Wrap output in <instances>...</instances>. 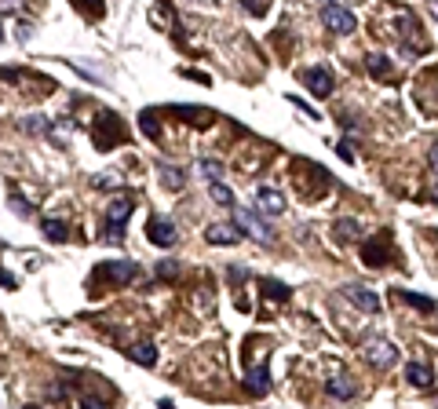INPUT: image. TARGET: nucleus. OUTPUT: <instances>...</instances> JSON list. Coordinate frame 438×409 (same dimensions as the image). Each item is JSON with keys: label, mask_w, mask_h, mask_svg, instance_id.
<instances>
[{"label": "nucleus", "mask_w": 438, "mask_h": 409, "mask_svg": "<svg viewBox=\"0 0 438 409\" xmlns=\"http://www.w3.org/2000/svg\"><path fill=\"white\" fill-rule=\"evenodd\" d=\"M362 260L369 267H388L394 260V241H391V230H380V234H372L365 245H362Z\"/></svg>", "instance_id": "4"}, {"label": "nucleus", "mask_w": 438, "mask_h": 409, "mask_svg": "<svg viewBox=\"0 0 438 409\" xmlns=\"http://www.w3.org/2000/svg\"><path fill=\"white\" fill-rule=\"evenodd\" d=\"M132 209H135V201L128 194L113 198L106 204V230H102V234H106L110 245H121V241H124V223H128V216H132Z\"/></svg>", "instance_id": "1"}, {"label": "nucleus", "mask_w": 438, "mask_h": 409, "mask_svg": "<svg viewBox=\"0 0 438 409\" xmlns=\"http://www.w3.org/2000/svg\"><path fill=\"white\" fill-rule=\"evenodd\" d=\"M22 128H26V132H48V121H22Z\"/></svg>", "instance_id": "30"}, {"label": "nucleus", "mask_w": 438, "mask_h": 409, "mask_svg": "<svg viewBox=\"0 0 438 409\" xmlns=\"http://www.w3.org/2000/svg\"><path fill=\"white\" fill-rule=\"evenodd\" d=\"M15 285H19V278H15V274H8V271H4V289H15Z\"/></svg>", "instance_id": "34"}, {"label": "nucleus", "mask_w": 438, "mask_h": 409, "mask_svg": "<svg viewBox=\"0 0 438 409\" xmlns=\"http://www.w3.org/2000/svg\"><path fill=\"white\" fill-rule=\"evenodd\" d=\"M431 15H435V19H438V4H431Z\"/></svg>", "instance_id": "35"}, {"label": "nucleus", "mask_w": 438, "mask_h": 409, "mask_svg": "<svg viewBox=\"0 0 438 409\" xmlns=\"http://www.w3.org/2000/svg\"><path fill=\"white\" fill-rule=\"evenodd\" d=\"M336 153H340V158H343L347 164H354V153H351V150H347V143H336Z\"/></svg>", "instance_id": "32"}, {"label": "nucleus", "mask_w": 438, "mask_h": 409, "mask_svg": "<svg viewBox=\"0 0 438 409\" xmlns=\"http://www.w3.org/2000/svg\"><path fill=\"white\" fill-rule=\"evenodd\" d=\"M11 209H15V212L22 216V220H26V216H30V204H26V201H22L19 194H11Z\"/></svg>", "instance_id": "29"}, {"label": "nucleus", "mask_w": 438, "mask_h": 409, "mask_svg": "<svg viewBox=\"0 0 438 409\" xmlns=\"http://www.w3.org/2000/svg\"><path fill=\"white\" fill-rule=\"evenodd\" d=\"M128 358H132V362H139V365H153V362H158V348H153V343L150 340H143V343H135V348L132 351H128Z\"/></svg>", "instance_id": "18"}, {"label": "nucleus", "mask_w": 438, "mask_h": 409, "mask_svg": "<svg viewBox=\"0 0 438 409\" xmlns=\"http://www.w3.org/2000/svg\"><path fill=\"white\" fill-rule=\"evenodd\" d=\"M146 234H150V241H153L158 249H172L175 241H179L175 223H172V220H158V216H153V220L146 223Z\"/></svg>", "instance_id": "8"}, {"label": "nucleus", "mask_w": 438, "mask_h": 409, "mask_svg": "<svg viewBox=\"0 0 438 409\" xmlns=\"http://www.w3.org/2000/svg\"><path fill=\"white\" fill-rule=\"evenodd\" d=\"M428 164H431V172H435V183H438V143L431 146V153H428Z\"/></svg>", "instance_id": "31"}, {"label": "nucleus", "mask_w": 438, "mask_h": 409, "mask_svg": "<svg viewBox=\"0 0 438 409\" xmlns=\"http://www.w3.org/2000/svg\"><path fill=\"white\" fill-rule=\"evenodd\" d=\"M332 234H336L340 245H347V241H354L358 234H362V227H358L354 220H336V223H332Z\"/></svg>", "instance_id": "22"}, {"label": "nucleus", "mask_w": 438, "mask_h": 409, "mask_svg": "<svg viewBox=\"0 0 438 409\" xmlns=\"http://www.w3.org/2000/svg\"><path fill=\"white\" fill-rule=\"evenodd\" d=\"M121 139H124V124H121L117 113H113V110L99 113V121H95V146L99 150H113V146H121Z\"/></svg>", "instance_id": "3"}, {"label": "nucleus", "mask_w": 438, "mask_h": 409, "mask_svg": "<svg viewBox=\"0 0 438 409\" xmlns=\"http://www.w3.org/2000/svg\"><path fill=\"white\" fill-rule=\"evenodd\" d=\"M209 194H212V201H216V204H227V209H238V204H234V190H230L227 183H212V187H209Z\"/></svg>", "instance_id": "26"}, {"label": "nucleus", "mask_w": 438, "mask_h": 409, "mask_svg": "<svg viewBox=\"0 0 438 409\" xmlns=\"http://www.w3.org/2000/svg\"><path fill=\"white\" fill-rule=\"evenodd\" d=\"M406 380L413 383V388H431V365L428 362H409L406 365Z\"/></svg>", "instance_id": "15"}, {"label": "nucleus", "mask_w": 438, "mask_h": 409, "mask_svg": "<svg viewBox=\"0 0 438 409\" xmlns=\"http://www.w3.org/2000/svg\"><path fill=\"white\" fill-rule=\"evenodd\" d=\"M362 354L369 358L372 365H380V369H388L398 362V348L391 340H383V336H365L362 340Z\"/></svg>", "instance_id": "5"}, {"label": "nucleus", "mask_w": 438, "mask_h": 409, "mask_svg": "<svg viewBox=\"0 0 438 409\" xmlns=\"http://www.w3.org/2000/svg\"><path fill=\"white\" fill-rule=\"evenodd\" d=\"M321 26H325L329 33H340V37H347V33L358 30L354 15L343 4H325V8H321Z\"/></svg>", "instance_id": "6"}, {"label": "nucleus", "mask_w": 438, "mask_h": 409, "mask_svg": "<svg viewBox=\"0 0 438 409\" xmlns=\"http://www.w3.org/2000/svg\"><path fill=\"white\" fill-rule=\"evenodd\" d=\"M398 292V300H402V303H409V307H417V311H435V300L431 296H420V292H413V289H394Z\"/></svg>", "instance_id": "19"}, {"label": "nucleus", "mask_w": 438, "mask_h": 409, "mask_svg": "<svg viewBox=\"0 0 438 409\" xmlns=\"http://www.w3.org/2000/svg\"><path fill=\"white\" fill-rule=\"evenodd\" d=\"M172 113H183V121H194L201 128L212 124V110H201V106H172Z\"/></svg>", "instance_id": "20"}, {"label": "nucleus", "mask_w": 438, "mask_h": 409, "mask_svg": "<svg viewBox=\"0 0 438 409\" xmlns=\"http://www.w3.org/2000/svg\"><path fill=\"white\" fill-rule=\"evenodd\" d=\"M102 281H113V285H124V281H132L139 274V263L135 260H113V263H102L95 271Z\"/></svg>", "instance_id": "7"}, {"label": "nucleus", "mask_w": 438, "mask_h": 409, "mask_svg": "<svg viewBox=\"0 0 438 409\" xmlns=\"http://www.w3.org/2000/svg\"><path fill=\"white\" fill-rule=\"evenodd\" d=\"M161 183H164V190L179 194V190L187 187V172H183V169H175V164H161Z\"/></svg>", "instance_id": "16"}, {"label": "nucleus", "mask_w": 438, "mask_h": 409, "mask_svg": "<svg viewBox=\"0 0 438 409\" xmlns=\"http://www.w3.org/2000/svg\"><path fill=\"white\" fill-rule=\"evenodd\" d=\"M234 227L241 230V234H249L252 241H260V245H270V241H274V234H270V223L252 209V204H249V209H245V204H238V209H234Z\"/></svg>", "instance_id": "2"}, {"label": "nucleus", "mask_w": 438, "mask_h": 409, "mask_svg": "<svg viewBox=\"0 0 438 409\" xmlns=\"http://www.w3.org/2000/svg\"><path fill=\"white\" fill-rule=\"evenodd\" d=\"M175 274H179V263H175V260H161V263H158V278L172 281Z\"/></svg>", "instance_id": "27"}, {"label": "nucleus", "mask_w": 438, "mask_h": 409, "mask_svg": "<svg viewBox=\"0 0 438 409\" xmlns=\"http://www.w3.org/2000/svg\"><path fill=\"white\" fill-rule=\"evenodd\" d=\"M84 409H106V402H99V399H84Z\"/></svg>", "instance_id": "33"}, {"label": "nucleus", "mask_w": 438, "mask_h": 409, "mask_svg": "<svg viewBox=\"0 0 438 409\" xmlns=\"http://www.w3.org/2000/svg\"><path fill=\"white\" fill-rule=\"evenodd\" d=\"M26 409H37V406H26Z\"/></svg>", "instance_id": "36"}, {"label": "nucleus", "mask_w": 438, "mask_h": 409, "mask_svg": "<svg viewBox=\"0 0 438 409\" xmlns=\"http://www.w3.org/2000/svg\"><path fill=\"white\" fill-rule=\"evenodd\" d=\"M44 234H48V241H55V245H62V241L70 238V227L62 223V220H44Z\"/></svg>", "instance_id": "24"}, {"label": "nucleus", "mask_w": 438, "mask_h": 409, "mask_svg": "<svg viewBox=\"0 0 438 409\" xmlns=\"http://www.w3.org/2000/svg\"><path fill=\"white\" fill-rule=\"evenodd\" d=\"M303 84H307V92L318 95V99L332 95V73H329L325 66H311V70L303 73Z\"/></svg>", "instance_id": "10"}, {"label": "nucleus", "mask_w": 438, "mask_h": 409, "mask_svg": "<svg viewBox=\"0 0 438 409\" xmlns=\"http://www.w3.org/2000/svg\"><path fill=\"white\" fill-rule=\"evenodd\" d=\"M204 238H209L212 245H238L241 241L238 227H227V223H212L209 230H204Z\"/></svg>", "instance_id": "13"}, {"label": "nucleus", "mask_w": 438, "mask_h": 409, "mask_svg": "<svg viewBox=\"0 0 438 409\" xmlns=\"http://www.w3.org/2000/svg\"><path fill=\"white\" fill-rule=\"evenodd\" d=\"M245 391H249L252 399H263V394H270V369H267V362H260L256 369L245 373Z\"/></svg>", "instance_id": "12"}, {"label": "nucleus", "mask_w": 438, "mask_h": 409, "mask_svg": "<svg viewBox=\"0 0 438 409\" xmlns=\"http://www.w3.org/2000/svg\"><path fill=\"white\" fill-rule=\"evenodd\" d=\"M92 183H95L99 190H102V187H106V190H110V187H121V175H117V172H106V175H95V179H92Z\"/></svg>", "instance_id": "28"}, {"label": "nucleus", "mask_w": 438, "mask_h": 409, "mask_svg": "<svg viewBox=\"0 0 438 409\" xmlns=\"http://www.w3.org/2000/svg\"><path fill=\"white\" fill-rule=\"evenodd\" d=\"M260 289H263L267 300H278V303H285V300L292 296V289L281 285V281H274V278H260Z\"/></svg>", "instance_id": "17"}, {"label": "nucleus", "mask_w": 438, "mask_h": 409, "mask_svg": "<svg viewBox=\"0 0 438 409\" xmlns=\"http://www.w3.org/2000/svg\"><path fill=\"white\" fill-rule=\"evenodd\" d=\"M343 296L351 300L354 307H362L365 314H380V296H377L372 289H365V285H347Z\"/></svg>", "instance_id": "11"}, {"label": "nucleus", "mask_w": 438, "mask_h": 409, "mask_svg": "<svg viewBox=\"0 0 438 409\" xmlns=\"http://www.w3.org/2000/svg\"><path fill=\"white\" fill-rule=\"evenodd\" d=\"M325 391L332 394V399H343V402H347V399H354V391H358V388L351 383V377H347V373H336V377L325 383Z\"/></svg>", "instance_id": "14"}, {"label": "nucleus", "mask_w": 438, "mask_h": 409, "mask_svg": "<svg viewBox=\"0 0 438 409\" xmlns=\"http://www.w3.org/2000/svg\"><path fill=\"white\" fill-rule=\"evenodd\" d=\"M256 212L260 216H281L285 212V198H281V190H274V187L256 190Z\"/></svg>", "instance_id": "9"}, {"label": "nucleus", "mask_w": 438, "mask_h": 409, "mask_svg": "<svg viewBox=\"0 0 438 409\" xmlns=\"http://www.w3.org/2000/svg\"><path fill=\"white\" fill-rule=\"evenodd\" d=\"M365 70L372 73V77H391L394 73V66H391V59H383V55H377V51H372V55H365Z\"/></svg>", "instance_id": "21"}, {"label": "nucleus", "mask_w": 438, "mask_h": 409, "mask_svg": "<svg viewBox=\"0 0 438 409\" xmlns=\"http://www.w3.org/2000/svg\"><path fill=\"white\" fill-rule=\"evenodd\" d=\"M198 169H201L204 179H209V187H212V183H223V164H219L216 158H201Z\"/></svg>", "instance_id": "23"}, {"label": "nucleus", "mask_w": 438, "mask_h": 409, "mask_svg": "<svg viewBox=\"0 0 438 409\" xmlns=\"http://www.w3.org/2000/svg\"><path fill=\"white\" fill-rule=\"evenodd\" d=\"M139 128H143V135H146V139H161L158 113H153V110H143V113H139Z\"/></svg>", "instance_id": "25"}]
</instances>
